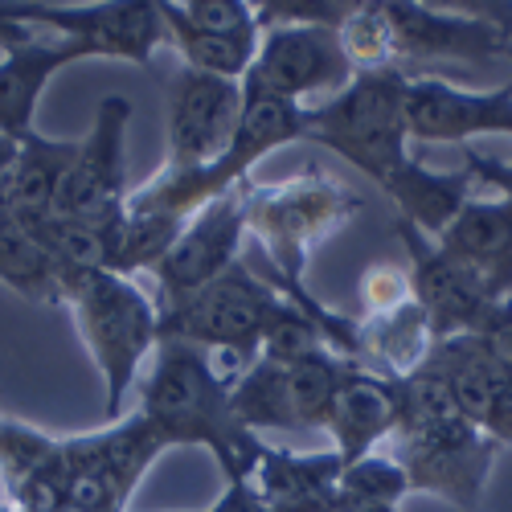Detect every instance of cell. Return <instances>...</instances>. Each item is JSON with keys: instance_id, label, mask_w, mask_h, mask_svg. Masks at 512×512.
Wrapping results in <instances>:
<instances>
[{"instance_id": "6da1fadb", "label": "cell", "mask_w": 512, "mask_h": 512, "mask_svg": "<svg viewBox=\"0 0 512 512\" xmlns=\"http://www.w3.org/2000/svg\"><path fill=\"white\" fill-rule=\"evenodd\" d=\"M394 435L386 451L402 463L410 492H431L463 512H476L496 463V439L472 422L435 369H418L414 377L394 381Z\"/></svg>"}, {"instance_id": "7a4b0ae2", "label": "cell", "mask_w": 512, "mask_h": 512, "mask_svg": "<svg viewBox=\"0 0 512 512\" xmlns=\"http://www.w3.org/2000/svg\"><path fill=\"white\" fill-rule=\"evenodd\" d=\"M234 390L209 369L205 353L185 340H160L140 377V418L173 447H205L218 459L226 484L254 472L267 443L234 414Z\"/></svg>"}, {"instance_id": "3957f363", "label": "cell", "mask_w": 512, "mask_h": 512, "mask_svg": "<svg viewBox=\"0 0 512 512\" xmlns=\"http://www.w3.org/2000/svg\"><path fill=\"white\" fill-rule=\"evenodd\" d=\"M361 197L324 168L308 164L283 181H246V226L259 242V271L283 295L308 291L312 254L345 230Z\"/></svg>"}, {"instance_id": "277c9868", "label": "cell", "mask_w": 512, "mask_h": 512, "mask_svg": "<svg viewBox=\"0 0 512 512\" xmlns=\"http://www.w3.org/2000/svg\"><path fill=\"white\" fill-rule=\"evenodd\" d=\"M62 304L74 312L78 336L87 345L95 369L103 373L107 390V422L127 418V394L140 386V377L160 345V304L127 275L95 271L66 283Z\"/></svg>"}, {"instance_id": "5b68a950", "label": "cell", "mask_w": 512, "mask_h": 512, "mask_svg": "<svg viewBox=\"0 0 512 512\" xmlns=\"http://www.w3.org/2000/svg\"><path fill=\"white\" fill-rule=\"evenodd\" d=\"M406 82L410 74L402 66L357 74L328 103L304 107V140L324 144L340 160L361 168L381 193H390L414 164L406 148Z\"/></svg>"}, {"instance_id": "8992f818", "label": "cell", "mask_w": 512, "mask_h": 512, "mask_svg": "<svg viewBox=\"0 0 512 512\" xmlns=\"http://www.w3.org/2000/svg\"><path fill=\"white\" fill-rule=\"evenodd\" d=\"M283 304V291L271 287L250 263H238L218 283L197 291L193 300L160 312V340H185L205 353H234L259 361L263 332Z\"/></svg>"}, {"instance_id": "52a82bcc", "label": "cell", "mask_w": 512, "mask_h": 512, "mask_svg": "<svg viewBox=\"0 0 512 512\" xmlns=\"http://www.w3.org/2000/svg\"><path fill=\"white\" fill-rule=\"evenodd\" d=\"M357 369L353 361L336 353H316L308 361L295 365H275V361H254L246 377L234 386V414L246 431L263 439V431L279 435H320L332 398L340 390V381Z\"/></svg>"}, {"instance_id": "ba28073f", "label": "cell", "mask_w": 512, "mask_h": 512, "mask_svg": "<svg viewBox=\"0 0 512 512\" xmlns=\"http://www.w3.org/2000/svg\"><path fill=\"white\" fill-rule=\"evenodd\" d=\"M390 29V54L398 62H496L512 58V5H410V0H381Z\"/></svg>"}, {"instance_id": "9c48e42d", "label": "cell", "mask_w": 512, "mask_h": 512, "mask_svg": "<svg viewBox=\"0 0 512 512\" xmlns=\"http://www.w3.org/2000/svg\"><path fill=\"white\" fill-rule=\"evenodd\" d=\"M357 78L340 33L328 25H267L259 58L242 78L246 99H275L308 107V99L328 103Z\"/></svg>"}, {"instance_id": "30bf717a", "label": "cell", "mask_w": 512, "mask_h": 512, "mask_svg": "<svg viewBox=\"0 0 512 512\" xmlns=\"http://www.w3.org/2000/svg\"><path fill=\"white\" fill-rule=\"evenodd\" d=\"M164 451L168 447L140 414L107 422L103 431L91 435H70L62 439V455L70 467L66 500L91 512H127V500L136 496L148 467Z\"/></svg>"}, {"instance_id": "8fae6325", "label": "cell", "mask_w": 512, "mask_h": 512, "mask_svg": "<svg viewBox=\"0 0 512 512\" xmlns=\"http://www.w3.org/2000/svg\"><path fill=\"white\" fill-rule=\"evenodd\" d=\"M246 238H250L246 185H238V189H230L222 197H213L209 205H201L185 222V230L173 242V250H168L164 259L152 267L160 312L193 300L197 291H205L209 283H218L226 271H234L242 263Z\"/></svg>"}, {"instance_id": "7c38bea8", "label": "cell", "mask_w": 512, "mask_h": 512, "mask_svg": "<svg viewBox=\"0 0 512 512\" xmlns=\"http://www.w3.org/2000/svg\"><path fill=\"white\" fill-rule=\"evenodd\" d=\"M242 115V82L181 70L168 82L160 173H197L222 160Z\"/></svg>"}, {"instance_id": "4fadbf2b", "label": "cell", "mask_w": 512, "mask_h": 512, "mask_svg": "<svg viewBox=\"0 0 512 512\" xmlns=\"http://www.w3.org/2000/svg\"><path fill=\"white\" fill-rule=\"evenodd\" d=\"M127 123H132V99L107 95L95 107L91 132L78 140V156L58 193L54 218L82 222H115L127 209Z\"/></svg>"}, {"instance_id": "5bb4252c", "label": "cell", "mask_w": 512, "mask_h": 512, "mask_svg": "<svg viewBox=\"0 0 512 512\" xmlns=\"http://www.w3.org/2000/svg\"><path fill=\"white\" fill-rule=\"evenodd\" d=\"M21 21L33 29L58 33L74 46L87 50V58H115L132 66H152L156 50L168 46V29L160 5L152 0H132V5H17Z\"/></svg>"}, {"instance_id": "9a60e30c", "label": "cell", "mask_w": 512, "mask_h": 512, "mask_svg": "<svg viewBox=\"0 0 512 512\" xmlns=\"http://www.w3.org/2000/svg\"><path fill=\"white\" fill-rule=\"evenodd\" d=\"M398 238L406 246V275H410L414 304L431 320L435 340L476 332L484 312L496 304L480 287V279L472 271H463L431 234H422L418 226H410L402 218H398Z\"/></svg>"}, {"instance_id": "2e32d148", "label": "cell", "mask_w": 512, "mask_h": 512, "mask_svg": "<svg viewBox=\"0 0 512 512\" xmlns=\"http://www.w3.org/2000/svg\"><path fill=\"white\" fill-rule=\"evenodd\" d=\"M406 127L422 144H467L472 136H512V78L496 91H463L447 78L406 82Z\"/></svg>"}, {"instance_id": "e0dca14e", "label": "cell", "mask_w": 512, "mask_h": 512, "mask_svg": "<svg viewBox=\"0 0 512 512\" xmlns=\"http://www.w3.org/2000/svg\"><path fill=\"white\" fill-rule=\"evenodd\" d=\"M451 259L472 271L492 300L512 295V201L504 197H472L455 222L435 238Z\"/></svg>"}, {"instance_id": "ac0fdd59", "label": "cell", "mask_w": 512, "mask_h": 512, "mask_svg": "<svg viewBox=\"0 0 512 512\" xmlns=\"http://www.w3.org/2000/svg\"><path fill=\"white\" fill-rule=\"evenodd\" d=\"M394 418H398V402H394V381L377 377L369 369H349V377L340 381V390L332 398L324 435H332V451L357 463L369 451H381L394 435Z\"/></svg>"}, {"instance_id": "d6986e66", "label": "cell", "mask_w": 512, "mask_h": 512, "mask_svg": "<svg viewBox=\"0 0 512 512\" xmlns=\"http://www.w3.org/2000/svg\"><path fill=\"white\" fill-rule=\"evenodd\" d=\"M82 58H87V50L66 37H33L25 46L0 54V132L13 140H25L29 132H37L33 115L50 87V78L62 66Z\"/></svg>"}, {"instance_id": "ffe728a7", "label": "cell", "mask_w": 512, "mask_h": 512, "mask_svg": "<svg viewBox=\"0 0 512 512\" xmlns=\"http://www.w3.org/2000/svg\"><path fill=\"white\" fill-rule=\"evenodd\" d=\"M340 472H345V459L332 447L328 451H287V447L267 443V451L259 455L246 484L279 512H324V504L332 500L340 484Z\"/></svg>"}, {"instance_id": "44dd1931", "label": "cell", "mask_w": 512, "mask_h": 512, "mask_svg": "<svg viewBox=\"0 0 512 512\" xmlns=\"http://www.w3.org/2000/svg\"><path fill=\"white\" fill-rule=\"evenodd\" d=\"M74 156H78V140H46L41 132H29L21 140V156L5 181V193L25 234L41 230L58 213V193L66 185Z\"/></svg>"}, {"instance_id": "7402d4cb", "label": "cell", "mask_w": 512, "mask_h": 512, "mask_svg": "<svg viewBox=\"0 0 512 512\" xmlns=\"http://www.w3.org/2000/svg\"><path fill=\"white\" fill-rule=\"evenodd\" d=\"M435 345L439 340L431 332V320H426V312L414 300L402 304L398 312L361 320V369L386 377V381L414 377L426 361H431Z\"/></svg>"}, {"instance_id": "603a6c76", "label": "cell", "mask_w": 512, "mask_h": 512, "mask_svg": "<svg viewBox=\"0 0 512 512\" xmlns=\"http://www.w3.org/2000/svg\"><path fill=\"white\" fill-rule=\"evenodd\" d=\"M160 17H164V29H168V46L181 54L185 70L242 82L246 70L254 66V58H259L263 29L259 33H242V37H209V33H197L185 21H177L164 5H160Z\"/></svg>"}, {"instance_id": "cb8c5ba5", "label": "cell", "mask_w": 512, "mask_h": 512, "mask_svg": "<svg viewBox=\"0 0 512 512\" xmlns=\"http://www.w3.org/2000/svg\"><path fill=\"white\" fill-rule=\"evenodd\" d=\"M0 283L33 304H62V267L50 259V250L17 222L0 230Z\"/></svg>"}, {"instance_id": "d4e9b609", "label": "cell", "mask_w": 512, "mask_h": 512, "mask_svg": "<svg viewBox=\"0 0 512 512\" xmlns=\"http://www.w3.org/2000/svg\"><path fill=\"white\" fill-rule=\"evenodd\" d=\"M336 33H340V46H345V54H349L357 74L394 66L390 29H386V13H381V0H361V5H353L345 25H340Z\"/></svg>"}, {"instance_id": "484cf974", "label": "cell", "mask_w": 512, "mask_h": 512, "mask_svg": "<svg viewBox=\"0 0 512 512\" xmlns=\"http://www.w3.org/2000/svg\"><path fill=\"white\" fill-rule=\"evenodd\" d=\"M336 492H340V496H353V500L402 504L406 492H410V480H406V472H402V463H398L386 447H381V451L361 455L357 463H345Z\"/></svg>"}, {"instance_id": "4316f807", "label": "cell", "mask_w": 512, "mask_h": 512, "mask_svg": "<svg viewBox=\"0 0 512 512\" xmlns=\"http://www.w3.org/2000/svg\"><path fill=\"white\" fill-rule=\"evenodd\" d=\"M164 9L209 37H242L259 33V13L246 0H164Z\"/></svg>"}, {"instance_id": "83f0119b", "label": "cell", "mask_w": 512, "mask_h": 512, "mask_svg": "<svg viewBox=\"0 0 512 512\" xmlns=\"http://www.w3.org/2000/svg\"><path fill=\"white\" fill-rule=\"evenodd\" d=\"M357 295H361V320L369 316H386V312H398L402 304L414 300L410 291V275L390 267V263H373L361 283H357Z\"/></svg>"}, {"instance_id": "f1b7e54d", "label": "cell", "mask_w": 512, "mask_h": 512, "mask_svg": "<svg viewBox=\"0 0 512 512\" xmlns=\"http://www.w3.org/2000/svg\"><path fill=\"white\" fill-rule=\"evenodd\" d=\"M472 336L484 340V345H488L504 365H512V295H508V300H496V304L484 312V320L476 324Z\"/></svg>"}, {"instance_id": "f546056e", "label": "cell", "mask_w": 512, "mask_h": 512, "mask_svg": "<svg viewBox=\"0 0 512 512\" xmlns=\"http://www.w3.org/2000/svg\"><path fill=\"white\" fill-rule=\"evenodd\" d=\"M467 173H472L476 189H488L492 197L512 201V156L500 160V156H484L476 148H467Z\"/></svg>"}, {"instance_id": "4dcf8cb0", "label": "cell", "mask_w": 512, "mask_h": 512, "mask_svg": "<svg viewBox=\"0 0 512 512\" xmlns=\"http://www.w3.org/2000/svg\"><path fill=\"white\" fill-rule=\"evenodd\" d=\"M33 37H41V29L25 25L21 13H17V5H0V54L25 46V41H33Z\"/></svg>"}, {"instance_id": "1f68e13d", "label": "cell", "mask_w": 512, "mask_h": 512, "mask_svg": "<svg viewBox=\"0 0 512 512\" xmlns=\"http://www.w3.org/2000/svg\"><path fill=\"white\" fill-rule=\"evenodd\" d=\"M484 431L496 439V447H512V381L504 386V394L496 398V406L488 410Z\"/></svg>"}, {"instance_id": "d6a6232c", "label": "cell", "mask_w": 512, "mask_h": 512, "mask_svg": "<svg viewBox=\"0 0 512 512\" xmlns=\"http://www.w3.org/2000/svg\"><path fill=\"white\" fill-rule=\"evenodd\" d=\"M17 156H21V140H13V136H5V132H0V185L9 181V173H13Z\"/></svg>"}, {"instance_id": "836d02e7", "label": "cell", "mask_w": 512, "mask_h": 512, "mask_svg": "<svg viewBox=\"0 0 512 512\" xmlns=\"http://www.w3.org/2000/svg\"><path fill=\"white\" fill-rule=\"evenodd\" d=\"M0 512H17V504H13L5 492H0Z\"/></svg>"}, {"instance_id": "e575fe53", "label": "cell", "mask_w": 512, "mask_h": 512, "mask_svg": "<svg viewBox=\"0 0 512 512\" xmlns=\"http://www.w3.org/2000/svg\"><path fill=\"white\" fill-rule=\"evenodd\" d=\"M58 512H91V508H78V504H70V500H66V504L58 508Z\"/></svg>"}, {"instance_id": "d590c367", "label": "cell", "mask_w": 512, "mask_h": 512, "mask_svg": "<svg viewBox=\"0 0 512 512\" xmlns=\"http://www.w3.org/2000/svg\"><path fill=\"white\" fill-rule=\"evenodd\" d=\"M201 512H205V508H201Z\"/></svg>"}]
</instances>
